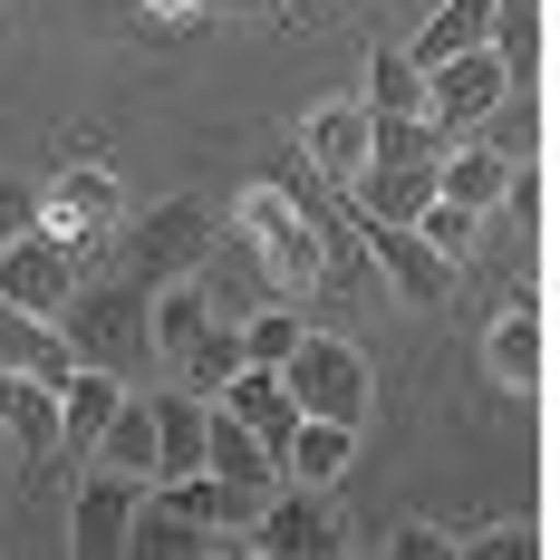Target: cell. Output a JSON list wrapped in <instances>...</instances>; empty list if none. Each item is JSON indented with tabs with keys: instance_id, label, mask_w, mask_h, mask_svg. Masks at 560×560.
Masks as SVG:
<instances>
[{
	"instance_id": "obj_1",
	"label": "cell",
	"mask_w": 560,
	"mask_h": 560,
	"mask_svg": "<svg viewBox=\"0 0 560 560\" xmlns=\"http://www.w3.org/2000/svg\"><path fill=\"white\" fill-rule=\"evenodd\" d=\"M232 252H252V271L271 300H310V290H329V261H319V242L300 223V203L280 194V184H252L242 194V213H232Z\"/></svg>"
},
{
	"instance_id": "obj_2",
	"label": "cell",
	"mask_w": 560,
	"mask_h": 560,
	"mask_svg": "<svg viewBox=\"0 0 560 560\" xmlns=\"http://www.w3.org/2000/svg\"><path fill=\"white\" fill-rule=\"evenodd\" d=\"M203 252H213V213H203L194 194L155 203L145 223H116V280H136V290L194 280V271H203Z\"/></svg>"
},
{
	"instance_id": "obj_3",
	"label": "cell",
	"mask_w": 560,
	"mask_h": 560,
	"mask_svg": "<svg viewBox=\"0 0 560 560\" xmlns=\"http://www.w3.org/2000/svg\"><path fill=\"white\" fill-rule=\"evenodd\" d=\"M58 338H68V358L78 368H145V290L136 280H78L68 290V310H58Z\"/></svg>"
},
{
	"instance_id": "obj_4",
	"label": "cell",
	"mask_w": 560,
	"mask_h": 560,
	"mask_svg": "<svg viewBox=\"0 0 560 560\" xmlns=\"http://www.w3.org/2000/svg\"><path fill=\"white\" fill-rule=\"evenodd\" d=\"M280 387H290V406H300V416L358 425V416H368V358H358L348 338L300 329V338H290V358H280Z\"/></svg>"
},
{
	"instance_id": "obj_5",
	"label": "cell",
	"mask_w": 560,
	"mask_h": 560,
	"mask_svg": "<svg viewBox=\"0 0 560 560\" xmlns=\"http://www.w3.org/2000/svg\"><path fill=\"white\" fill-rule=\"evenodd\" d=\"M39 223H49L68 252H97V242H116V223H126V194H116V174L97 165V155H58V174L39 184Z\"/></svg>"
},
{
	"instance_id": "obj_6",
	"label": "cell",
	"mask_w": 560,
	"mask_h": 560,
	"mask_svg": "<svg viewBox=\"0 0 560 560\" xmlns=\"http://www.w3.org/2000/svg\"><path fill=\"white\" fill-rule=\"evenodd\" d=\"M78 280H88V252H68L49 223H20L10 242H0V300H10V310H39V319H58Z\"/></svg>"
},
{
	"instance_id": "obj_7",
	"label": "cell",
	"mask_w": 560,
	"mask_h": 560,
	"mask_svg": "<svg viewBox=\"0 0 560 560\" xmlns=\"http://www.w3.org/2000/svg\"><path fill=\"white\" fill-rule=\"evenodd\" d=\"M512 107V78L493 49H454L425 68V116L445 126V136H474V126H493V116Z\"/></svg>"
},
{
	"instance_id": "obj_8",
	"label": "cell",
	"mask_w": 560,
	"mask_h": 560,
	"mask_svg": "<svg viewBox=\"0 0 560 560\" xmlns=\"http://www.w3.org/2000/svg\"><path fill=\"white\" fill-rule=\"evenodd\" d=\"M252 551H271V560H329L338 551L329 493H319V483H271L261 512H252Z\"/></svg>"
},
{
	"instance_id": "obj_9",
	"label": "cell",
	"mask_w": 560,
	"mask_h": 560,
	"mask_svg": "<svg viewBox=\"0 0 560 560\" xmlns=\"http://www.w3.org/2000/svg\"><path fill=\"white\" fill-rule=\"evenodd\" d=\"M136 503H145V483L116 474V464H97V474L78 483V503H68V551H78V560H116V551H126Z\"/></svg>"
},
{
	"instance_id": "obj_10",
	"label": "cell",
	"mask_w": 560,
	"mask_h": 560,
	"mask_svg": "<svg viewBox=\"0 0 560 560\" xmlns=\"http://www.w3.org/2000/svg\"><path fill=\"white\" fill-rule=\"evenodd\" d=\"M358 252H368V271H387L396 300H445V290H454V261H445V252H425V232H416V223H358Z\"/></svg>"
},
{
	"instance_id": "obj_11",
	"label": "cell",
	"mask_w": 560,
	"mask_h": 560,
	"mask_svg": "<svg viewBox=\"0 0 560 560\" xmlns=\"http://www.w3.org/2000/svg\"><path fill=\"white\" fill-rule=\"evenodd\" d=\"M503 184H512V155L503 145H454L435 155V194L445 203H464V213H503Z\"/></svg>"
},
{
	"instance_id": "obj_12",
	"label": "cell",
	"mask_w": 560,
	"mask_h": 560,
	"mask_svg": "<svg viewBox=\"0 0 560 560\" xmlns=\"http://www.w3.org/2000/svg\"><path fill=\"white\" fill-rule=\"evenodd\" d=\"M116 396H126V377L116 368H68V387H58V454H88L97 435H107Z\"/></svg>"
},
{
	"instance_id": "obj_13",
	"label": "cell",
	"mask_w": 560,
	"mask_h": 560,
	"mask_svg": "<svg viewBox=\"0 0 560 560\" xmlns=\"http://www.w3.org/2000/svg\"><path fill=\"white\" fill-rule=\"evenodd\" d=\"M203 464H213V474H232V483H252V493H271V483H280V454L261 445L242 416H223L213 396H203Z\"/></svg>"
},
{
	"instance_id": "obj_14",
	"label": "cell",
	"mask_w": 560,
	"mask_h": 560,
	"mask_svg": "<svg viewBox=\"0 0 560 560\" xmlns=\"http://www.w3.org/2000/svg\"><path fill=\"white\" fill-rule=\"evenodd\" d=\"M300 155H310V174H329L338 194H348V174L368 165V107H358V97H348V107H319L300 126Z\"/></svg>"
},
{
	"instance_id": "obj_15",
	"label": "cell",
	"mask_w": 560,
	"mask_h": 560,
	"mask_svg": "<svg viewBox=\"0 0 560 560\" xmlns=\"http://www.w3.org/2000/svg\"><path fill=\"white\" fill-rule=\"evenodd\" d=\"M348 454H358V425L300 416V425H290V445H280V483H319V493H329L338 474H348Z\"/></svg>"
},
{
	"instance_id": "obj_16",
	"label": "cell",
	"mask_w": 560,
	"mask_h": 560,
	"mask_svg": "<svg viewBox=\"0 0 560 560\" xmlns=\"http://www.w3.org/2000/svg\"><path fill=\"white\" fill-rule=\"evenodd\" d=\"M0 358L20 368V377H49V387H68V338H58V319H39V310H10L0 300Z\"/></svg>"
},
{
	"instance_id": "obj_17",
	"label": "cell",
	"mask_w": 560,
	"mask_h": 560,
	"mask_svg": "<svg viewBox=\"0 0 560 560\" xmlns=\"http://www.w3.org/2000/svg\"><path fill=\"white\" fill-rule=\"evenodd\" d=\"M145 406H155V474H145V483L194 474V464H203V396L184 387V396H145Z\"/></svg>"
},
{
	"instance_id": "obj_18",
	"label": "cell",
	"mask_w": 560,
	"mask_h": 560,
	"mask_svg": "<svg viewBox=\"0 0 560 560\" xmlns=\"http://www.w3.org/2000/svg\"><path fill=\"white\" fill-rule=\"evenodd\" d=\"M126 551L136 560H194V551H223V532H203V522H184V512H165L155 493H145L136 522H126Z\"/></svg>"
},
{
	"instance_id": "obj_19",
	"label": "cell",
	"mask_w": 560,
	"mask_h": 560,
	"mask_svg": "<svg viewBox=\"0 0 560 560\" xmlns=\"http://www.w3.org/2000/svg\"><path fill=\"white\" fill-rule=\"evenodd\" d=\"M88 464H116V474H155V406L145 396H116V416H107V435L88 445Z\"/></svg>"
},
{
	"instance_id": "obj_20",
	"label": "cell",
	"mask_w": 560,
	"mask_h": 560,
	"mask_svg": "<svg viewBox=\"0 0 560 560\" xmlns=\"http://www.w3.org/2000/svg\"><path fill=\"white\" fill-rule=\"evenodd\" d=\"M483 358H493V377H503L512 396H532V377H541V310L522 300V310H503L493 319V338H483Z\"/></svg>"
},
{
	"instance_id": "obj_21",
	"label": "cell",
	"mask_w": 560,
	"mask_h": 560,
	"mask_svg": "<svg viewBox=\"0 0 560 560\" xmlns=\"http://www.w3.org/2000/svg\"><path fill=\"white\" fill-rule=\"evenodd\" d=\"M483 49L503 58L512 88H532V68H541V10H532V0H493V30H483Z\"/></svg>"
},
{
	"instance_id": "obj_22",
	"label": "cell",
	"mask_w": 560,
	"mask_h": 560,
	"mask_svg": "<svg viewBox=\"0 0 560 560\" xmlns=\"http://www.w3.org/2000/svg\"><path fill=\"white\" fill-rule=\"evenodd\" d=\"M483 30H493V0H445L425 30H416V68H435V58H454V49H483Z\"/></svg>"
},
{
	"instance_id": "obj_23",
	"label": "cell",
	"mask_w": 560,
	"mask_h": 560,
	"mask_svg": "<svg viewBox=\"0 0 560 560\" xmlns=\"http://www.w3.org/2000/svg\"><path fill=\"white\" fill-rule=\"evenodd\" d=\"M232 368H242V329H232L223 310H213V319L194 329V348L174 358V377H184V387H194V396H213V387H223V377H232Z\"/></svg>"
},
{
	"instance_id": "obj_24",
	"label": "cell",
	"mask_w": 560,
	"mask_h": 560,
	"mask_svg": "<svg viewBox=\"0 0 560 560\" xmlns=\"http://www.w3.org/2000/svg\"><path fill=\"white\" fill-rule=\"evenodd\" d=\"M445 126L435 116H368V165H435Z\"/></svg>"
},
{
	"instance_id": "obj_25",
	"label": "cell",
	"mask_w": 560,
	"mask_h": 560,
	"mask_svg": "<svg viewBox=\"0 0 560 560\" xmlns=\"http://www.w3.org/2000/svg\"><path fill=\"white\" fill-rule=\"evenodd\" d=\"M0 425H10L30 454H58V387H49V377H10V396H0Z\"/></svg>"
},
{
	"instance_id": "obj_26",
	"label": "cell",
	"mask_w": 560,
	"mask_h": 560,
	"mask_svg": "<svg viewBox=\"0 0 560 560\" xmlns=\"http://www.w3.org/2000/svg\"><path fill=\"white\" fill-rule=\"evenodd\" d=\"M368 116H425V68L406 49H377L368 58V97H358Z\"/></svg>"
},
{
	"instance_id": "obj_27",
	"label": "cell",
	"mask_w": 560,
	"mask_h": 560,
	"mask_svg": "<svg viewBox=\"0 0 560 560\" xmlns=\"http://www.w3.org/2000/svg\"><path fill=\"white\" fill-rule=\"evenodd\" d=\"M232 329H242V368H280V358H290V338H300V310L271 300V310H252V319H232Z\"/></svg>"
},
{
	"instance_id": "obj_28",
	"label": "cell",
	"mask_w": 560,
	"mask_h": 560,
	"mask_svg": "<svg viewBox=\"0 0 560 560\" xmlns=\"http://www.w3.org/2000/svg\"><path fill=\"white\" fill-rule=\"evenodd\" d=\"M416 232H425V252H445V261H464V252L483 242V213H464V203H445V194H435V203L416 213Z\"/></svg>"
},
{
	"instance_id": "obj_29",
	"label": "cell",
	"mask_w": 560,
	"mask_h": 560,
	"mask_svg": "<svg viewBox=\"0 0 560 560\" xmlns=\"http://www.w3.org/2000/svg\"><path fill=\"white\" fill-rule=\"evenodd\" d=\"M474 560H541V532H522V522H493L483 541H464Z\"/></svg>"
},
{
	"instance_id": "obj_30",
	"label": "cell",
	"mask_w": 560,
	"mask_h": 560,
	"mask_svg": "<svg viewBox=\"0 0 560 560\" xmlns=\"http://www.w3.org/2000/svg\"><path fill=\"white\" fill-rule=\"evenodd\" d=\"M445 551H454V541L435 532V522H396V532H387V560H445Z\"/></svg>"
},
{
	"instance_id": "obj_31",
	"label": "cell",
	"mask_w": 560,
	"mask_h": 560,
	"mask_svg": "<svg viewBox=\"0 0 560 560\" xmlns=\"http://www.w3.org/2000/svg\"><path fill=\"white\" fill-rule=\"evenodd\" d=\"M20 223H39V184H20V174H0V242Z\"/></svg>"
},
{
	"instance_id": "obj_32",
	"label": "cell",
	"mask_w": 560,
	"mask_h": 560,
	"mask_svg": "<svg viewBox=\"0 0 560 560\" xmlns=\"http://www.w3.org/2000/svg\"><path fill=\"white\" fill-rule=\"evenodd\" d=\"M145 10H155V20H203L213 0H145Z\"/></svg>"
},
{
	"instance_id": "obj_33",
	"label": "cell",
	"mask_w": 560,
	"mask_h": 560,
	"mask_svg": "<svg viewBox=\"0 0 560 560\" xmlns=\"http://www.w3.org/2000/svg\"><path fill=\"white\" fill-rule=\"evenodd\" d=\"M10 377H20V368H10V358H0V396H10Z\"/></svg>"
}]
</instances>
